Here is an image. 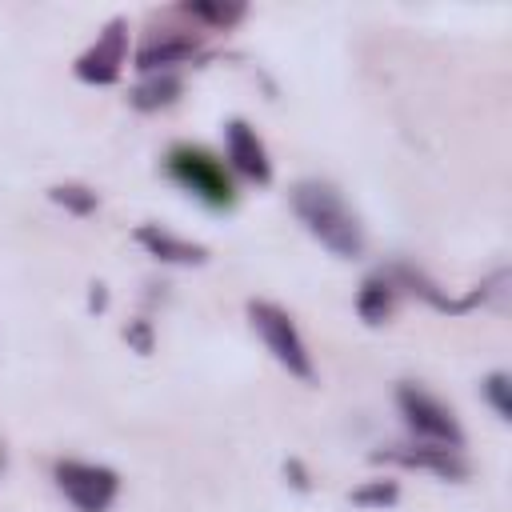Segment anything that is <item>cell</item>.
I'll return each instance as SVG.
<instances>
[{
    "instance_id": "1",
    "label": "cell",
    "mask_w": 512,
    "mask_h": 512,
    "mask_svg": "<svg viewBox=\"0 0 512 512\" xmlns=\"http://www.w3.org/2000/svg\"><path fill=\"white\" fill-rule=\"evenodd\" d=\"M288 200H292L296 220L308 228L312 240H320V248H328L340 260H360L364 256V244H368L364 240V224L348 208V200L340 196L336 184H328L320 176H308V180L292 184Z\"/></svg>"
},
{
    "instance_id": "2",
    "label": "cell",
    "mask_w": 512,
    "mask_h": 512,
    "mask_svg": "<svg viewBox=\"0 0 512 512\" xmlns=\"http://www.w3.org/2000/svg\"><path fill=\"white\" fill-rule=\"evenodd\" d=\"M164 172L188 192L196 196L204 208L212 212H228L236 204V184L224 168V160H216L208 148L200 144H172L164 152Z\"/></svg>"
},
{
    "instance_id": "3",
    "label": "cell",
    "mask_w": 512,
    "mask_h": 512,
    "mask_svg": "<svg viewBox=\"0 0 512 512\" xmlns=\"http://www.w3.org/2000/svg\"><path fill=\"white\" fill-rule=\"evenodd\" d=\"M248 324H252V332L264 340V348L272 352V360L288 372V376H296V380H316V368H312V352H308V344H304V336H300V328H296V320H292V312L288 308H280V304H272V300H248Z\"/></svg>"
},
{
    "instance_id": "4",
    "label": "cell",
    "mask_w": 512,
    "mask_h": 512,
    "mask_svg": "<svg viewBox=\"0 0 512 512\" xmlns=\"http://www.w3.org/2000/svg\"><path fill=\"white\" fill-rule=\"evenodd\" d=\"M396 408H400L404 424L412 428V436H416L420 444H440V448L464 452V428H460L456 412H452L440 396H432L428 388H420V384H400V388H396Z\"/></svg>"
},
{
    "instance_id": "5",
    "label": "cell",
    "mask_w": 512,
    "mask_h": 512,
    "mask_svg": "<svg viewBox=\"0 0 512 512\" xmlns=\"http://www.w3.org/2000/svg\"><path fill=\"white\" fill-rule=\"evenodd\" d=\"M52 480L64 492V500L76 512H108L120 496V476L108 464H92V460H56L52 464Z\"/></svg>"
},
{
    "instance_id": "6",
    "label": "cell",
    "mask_w": 512,
    "mask_h": 512,
    "mask_svg": "<svg viewBox=\"0 0 512 512\" xmlns=\"http://www.w3.org/2000/svg\"><path fill=\"white\" fill-rule=\"evenodd\" d=\"M124 64H128V20H124V16H112V20L96 32V40L72 60V76H76L80 84L108 88V84L120 80Z\"/></svg>"
},
{
    "instance_id": "7",
    "label": "cell",
    "mask_w": 512,
    "mask_h": 512,
    "mask_svg": "<svg viewBox=\"0 0 512 512\" xmlns=\"http://www.w3.org/2000/svg\"><path fill=\"white\" fill-rule=\"evenodd\" d=\"M224 156L228 168L236 176H244L248 184H272V160L264 140L256 136V128L248 120H228L224 124Z\"/></svg>"
},
{
    "instance_id": "8",
    "label": "cell",
    "mask_w": 512,
    "mask_h": 512,
    "mask_svg": "<svg viewBox=\"0 0 512 512\" xmlns=\"http://www.w3.org/2000/svg\"><path fill=\"white\" fill-rule=\"evenodd\" d=\"M200 52V40L188 28H168V32H148L144 44L136 48V72L156 76V72H172L176 64L192 60Z\"/></svg>"
},
{
    "instance_id": "9",
    "label": "cell",
    "mask_w": 512,
    "mask_h": 512,
    "mask_svg": "<svg viewBox=\"0 0 512 512\" xmlns=\"http://www.w3.org/2000/svg\"><path fill=\"white\" fill-rule=\"evenodd\" d=\"M376 464H400V468H424L440 480H468V460L456 448H440V444H404V448H384L372 456Z\"/></svg>"
},
{
    "instance_id": "10",
    "label": "cell",
    "mask_w": 512,
    "mask_h": 512,
    "mask_svg": "<svg viewBox=\"0 0 512 512\" xmlns=\"http://www.w3.org/2000/svg\"><path fill=\"white\" fill-rule=\"evenodd\" d=\"M132 236H136V244H140L152 260H160V264H180V268H200V264H208V248H204V244L184 240V236H176V232H168V228H160V224H140Z\"/></svg>"
},
{
    "instance_id": "11",
    "label": "cell",
    "mask_w": 512,
    "mask_h": 512,
    "mask_svg": "<svg viewBox=\"0 0 512 512\" xmlns=\"http://www.w3.org/2000/svg\"><path fill=\"white\" fill-rule=\"evenodd\" d=\"M396 292H400V288L392 284L388 272L364 276V284H360V292H356V316H360L368 328L388 324V316L396 312Z\"/></svg>"
},
{
    "instance_id": "12",
    "label": "cell",
    "mask_w": 512,
    "mask_h": 512,
    "mask_svg": "<svg viewBox=\"0 0 512 512\" xmlns=\"http://www.w3.org/2000/svg\"><path fill=\"white\" fill-rule=\"evenodd\" d=\"M180 92H184V84H180L176 72H156V76H144V80L128 92V104H132L136 112H160V108L176 104Z\"/></svg>"
},
{
    "instance_id": "13",
    "label": "cell",
    "mask_w": 512,
    "mask_h": 512,
    "mask_svg": "<svg viewBox=\"0 0 512 512\" xmlns=\"http://www.w3.org/2000/svg\"><path fill=\"white\" fill-rule=\"evenodd\" d=\"M180 16H188V20H196V24H204V28H212V32H228L232 24H240L244 20V4H220V0H188V4H180L176 8Z\"/></svg>"
},
{
    "instance_id": "14",
    "label": "cell",
    "mask_w": 512,
    "mask_h": 512,
    "mask_svg": "<svg viewBox=\"0 0 512 512\" xmlns=\"http://www.w3.org/2000/svg\"><path fill=\"white\" fill-rule=\"evenodd\" d=\"M48 200H52V204H60V208H64V212H72V216H92V212L100 208V196H96V188H88V184H76V180L52 184V188H48Z\"/></svg>"
},
{
    "instance_id": "15",
    "label": "cell",
    "mask_w": 512,
    "mask_h": 512,
    "mask_svg": "<svg viewBox=\"0 0 512 512\" xmlns=\"http://www.w3.org/2000/svg\"><path fill=\"white\" fill-rule=\"evenodd\" d=\"M480 396L496 412V420H512V376L508 372H488L480 380Z\"/></svg>"
},
{
    "instance_id": "16",
    "label": "cell",
    "mask_w": 512,
    "mask_h": 512,
    "mask_svg": "<svg viewBox=\"0 0 512 512\" xmlns=\"http://www.w3.org/2000/svg\"><path fill=\"white\" fill-rule=\"evenodd\" d=\"M396 500H400L396 480H368V484L352 488V504H360V508H392Z\"/></svg>"
},
{
    "instance_id": "17",
    "label": "cell",
    "mask_w": 512,
    "mask_h": 512,
    "mask_svg": "<svg viewBox=\"0 0 512 512\" xmlns=\"http://www.w3.org/2000/svg\"><path fill=\"white\" fill-rule=\"evenodd\" d=\"M124 340H128L140 356H148V352H152V324H148V320H132V324L124 328Z\"/></svg>"
},
{
    "instance_id": "18",
    "label": "cell",
    "mask_w": 512,
    "mask_h": 512,
    "mask_svg": "<svg viewBox=\"0 0 512 512\" xmlns=\"http://www.w3.org/2000/svg\"><path fill=\"white\" fill-rule=\"evenodd\" d=\"M284 476L292 480V488L308 492V472H304V464H300V460H288V464H284Z\"/></svg>"
},
{
    "instance_id": "19",
    "label": "cell",
    "mask_w": 512,
    "mask_h": 512,
    "mask_svg": "<svg viewBox=\"0 0 512 512\" xmlns=\"http://www.w3.org/2000/svg\"><path fill=\"white\" fill-rule=\"evenodd\" d=\"M88 304H92V308H104V304H108V292H104V284H92V296H88Z\"/></svg>"
},
{
    "instance_id": "20",
    "label": "cell",
    "mask_w": 512,
    "mask_h": 512,
    "mask_svg": "<svg viewBox=\"0 0 512 512\" xmlns=\"http://www.w3.org/2000/svg\"><path fill=\"white\" fill-rule=\"evenodd\" d=\"M0 468H4V448H0Z\"/></svg>"
}]
</instances>
